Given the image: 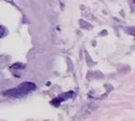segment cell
I'll use <instances>...</instances> for the list:
<instances>
[{
	"mask_svg": "<svg viewBox=\"0 0 135 121\" xmlns=\"http://www.w3.org/2000/svg\"><path fill=\"white\" fill-rule=\"evenodd\" d=\"M36 89V85L34 82H23L20 84L18 86H15L14 89H10V90H5L3 92L4 96H9V97H13V99H18V97H23V96H26L28 94L33 92L34 90Z\"/></svg>",
	"mask_w": 135,
	"mask_h": 121,
	"instance_id": "obj_1",
	"label": "cell"
},
{
	"mask_svg": "<svg viewBox=\"0 0 135 121\" xmlns=\"http://www.w3.org/2000/svg\"><path fill=\"white\" fill-rule=\"evenodd\" d=\"M25 70H26V66H25V64H23V63H15L10 66V73L13 74L15 78L23 76V74L25 73Z\"/></svg>",
	"mask_w": 135,
	"mask_h": 121,
	"instance_id": "obj_2",
	"label": "cell"
},
{
	"mask_svg": "<svg viewBox=\"0 0 135 121\" xmlns=\"http://www.w3.org/2000/svg\"><path fill=\"white\" fill-rule=\"evenodd\" d=\"M74 91H68V92H64V94H61V95H59V96H56L54 100H51V105L53 106H59L61 102L66 101L68 99H71V97H74Z\"/></svg>",
	"mask_w": 135,
	"mask_h": 121,
	"instance_id": "obj_3",
	"label": "cell"
},
{
	"mask_svg": "<svg viewBox=\"0 0 135 121\" xmlns=\"http://www.w3.org/2000/svg\"><path fill=\"white\" fill-rule=\"evenodd\" d=\"M8 34H9L8 29H6L5 26H3V25H0V39H1V38H5Z\"/></svg>",
	"mask_w": 135,
	"mask_h": 121,
	"instance_id": "obj_4",
	"label": "cell"
}]
</instances>
